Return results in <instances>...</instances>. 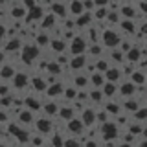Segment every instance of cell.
Here are the masks:
<instances>
[{"label":"cell","instance_id":"1","mask_svg":"<svg viewBox=\"0 0 147 147\" xmlns=\"http://www.w3.org/2000/svg\"><path fill=\"white\" fill-rule=\"evenodd\" d=\"M119 134H121V127L116 123V119L110 118L109 121L101 123L99 125V138L103 142H109V140H119Z\"/></svg>","mask_w":147,"mask_h":147},{"label":"cell","instance_id":"2","mask_svg":"<svg viewBox=\"0 0 147 147\" xmlns=\"http://www.w3.org/2000/svg\"><path fill=\"white\" fill-rule=\"evenodd\" d=\"M42 52L44 50H40L33 40H31V42H26L20 50V63L22 64H33L37 59L42 55Z\"/></svg>","mask_w":147,"mask_h":147},{"label":"cell","instance_id":"3","mask_svg":"<svg viewBox=\"0 0 147 147\" xmlns=\"http://www.w3.org/2000/svg\"><path fill=\"white\" fill-rule=\"evenodd\" d=\"M123 37L119 35V31L116 28H105L103 33H101V44L105 46L107 50H112V48H118V44L121 42Z\"/></svg>","mask_w":147,"mask_h":147},{"label":"cell","instance_id":"4","mask_svg":"<svg viewBox=\"0 0 147 147\" xmlns=\"http://www.w3.org/2000/svg\"><path fill=\"white\" fill-rule=\"evenodd\" d=\"M86 48H88V40L83 35V31H79L70 40V44H68V53L70 55H81V53H86Z\"/></svg>","mask_w":147,"mask_h":147},{"label":"cell","instance_id":"5","mask_svg":"<svg viewBox=\"0 0 147 147\" xmlns=\"http://www.w3.org/2000/svg\"><path fill=\"white\" fill-rule=\"evenodd\" d=\"M53 127H55V123H53V118H48V116H37L35 119V125L33 129L37 132H40V134H46V136H50L53 132Z\"/></svg>","mask_w":147,"mask_h":147},{"label":"cell","instance_id":"6","mask_svg":"<svg viewBox=\"0 0 147 147\" xmlns=\"http://www.w3.org/2000/svg\"><path fill=\"white\" fill-rule=\"evenodd\" d=\"M136 92H138V85H134L129 77H125V79H121L118 83V96L121 99L132 98V96H136Z\"/></svg>","mask_w":147,"mask_h":147},{"label":"cell","instance_id":"7","mask_svg":"<svg viewBox=\"0 0 147 147\" xmlns=\"http://www.w3.org/2000/svg\"><path fill=\"white\" fill-rule=\"evenodd\" d=\"M30 79H31V76H30V74H26L24 70L17 72V74H15V77L11 79V85H13V88H15V92H26V88H30V90H31V86H30Z\"/></svg>","mask_w":147,"mask_h":147},{"label":"cell","instance_id":"8","mask_svg":"<svg viewBox=\"0 0 147 147\" xmlns=\"http://www.w3.org/2000/svg\"><path fill=\"white\" fill-rule=\"evenodd\" d=\"M64 129H66V134H74V136H81V134H85V131H86L85 123H83V119L79 116L68 119V121L64 123Z\"/></svg>","mask_w":147,"mask_h":147},{"label":"cell","instance_id":"9","mask_svg":"<svg viewBox=\"0 0 147 147\" xmlns=\"http://www.w3.org/2000/svg\"><path fill=\"white\" fill-rule=\"evenodd\" d=\"M35 119H37V112H33V110H30V109H22L20 112L17 114V118H15V121L17 123H20L22 127H26V129H30V127H33L35 125Z\"/></svg>","mask_w":147,"mask_h":147},{"label":"cell","instance_id":"10","mask_svg":"<svg viewBox=\"0 0 147 147\" xmlns=\"http://www.w3.org/2000/svg\"><path fill=\"white\" fill-rule=\"evenodd\" d=\"M70 83L76 86V88H79V90H83V88H90V76H88L85 70H83V72H72Z\"/></svg>","mask_w":147,"mask_h":147},{"label":"cell","instance_id":"11","mask_svg":"<svg viewBox=\"0 0 147 147\" xmlns=\"http://www.w3.org/2000/svg\"><path fill=\"white\" fill-rule=\"evenodd\" d=\"M63 94H64V85L59 79V81L52 83V85H48V88H46L42 96L46 99H63Z\"/></svg>","mask_w":147,"mask_h":147},{"label":"cell","instance_id":"12","mask_svg":"<svg viewBox=\"0 0 147 147\" xmlns=\"http://www.w3.org/2000/svg\"><path fill=\"white\" fill-rule=\"evenodd\" d=\"M79 118L83 119V123H85L86 129H92L98 125V121H96V107L94 105H86L85 109H83V112L79 114Z\"/></svg>","mask_w":147,"mask_h":147},{"label":"cell","instance_id":"13","mask_svg":"<svg viewBox=\"0 0 147 147\" xmlns=\"http://www.w3.org/2000/svg\"><path fill=\"white\" fill-rule=\"evenodd\" d=\"M30 86L31 90L37 92V94H44L46 88H48V81H46L44 74H33L30 79Z\"/></svg>","mask_w":147,"mask_h":147},{"label":"cell","instance_id":"14","mask_svg":"<svg viewBox=\"0 0 147 147\" xmlns=\"http://www.w3.org/2000/svg\"><path fill=\"white\" fill-rule=\"evenodd\" d=\"M59 109H61L59 99H46V98H44V103H42V110H40V114H44V116H48V118H57Z\"/></svg>","mask_w":147,"mask_h":147},{"label":"cell","instance_id":"15","mask_svg":"<svg viewBox=\"0 0 147 147\" xmlns=\"http://www.w3.org/2000/svg\"><path fill=\"white\" fill-rule=\"evenodd\" d=\"M48 50H50V52H52L53 55L63 53V52H68V42L63 39L61 35H53V37H52V40H50Z\"/></svg>","mask_w":147,"mask_h":147},{"label":"cell","instance_id":"16","mask_svg":"<svg viewBox=\"0 0 147 147\" xmlns=\"http://www.w3.org/2000/svg\"><path fill=\"white\" fill-rule=\"evenodd\" d=\"M86 63H88V55H86V53L72 55L70 64H68V70H72V72H83L86 68Z\"/></svg>","mask_w":147,"mask_h":147},{"label":"cell","instance_id":"17","mask_svg":"<svg viewBox=\"0 0 147 147\" xmlns=\"http://www.w3.org/2000/svg\"><path fill=\"white\" fill-rule=\"evenodd\" d=\"M7 15L11 20H24V18L28 17V9L22 6V2H11V7H9Z\"/></svg>","mask_w":147,"mask_h":147},{"label":"cell","instance_id":"18","mask_svg":"<svg viewBox=\"0 0 147 147\" xmlns=\"http://www.w3.org/2000/svg\"><path fill=\"white\" fill-rule=\"evenodd\" d=\"M17 66L11 61H6L4 64H0V81H11L17 74Z\"/></svg>","mask_w":147,"mask_h":147},{"label":"cell","instance_id":"19","mask_svg":"<svg viewBox=\"0 0 147 147\" xmlns=\"http://www.w3.org/2000/svg\"><path fill=\"white\" fill-rule=\"evenodd\" d=\"M50 11H52L53 15L59 18V20H63V18L70 17V15H68V4L63 2V0H53V4H52V7H50Z\"/></svg>","mask_w":147,"mask_h":147},{"label":"cell","instance_id":"20","mask_svg":"<svg viewBox=\"0 0 147 147\" xmlns=\"http://www.w3.org/2000/svg\"><path fill=\"white\" fill-rule=\"evenodd\" d=\"M118 28L121 30V33L125 37H132V35H136V31H138V24L132 18H121V22H119Z\"/></svg>","mask_w":147,"mask_h":147},{"label":"cell","instance_id":"21","mask_svg":"<svg viewBox=\"0 0 147 147\" xmlns=\"http://www.w3.org/2000/svg\"><path fill=\"white\" fill-rule=\"evenodd\" d=\"M105 110H107V112L110 114V118H116L118 114H121L123 112V105H121V101H116V98H112V99H107L105 101Z\"/></svg>","mask_w":147,"mask_h":147},{"label":"cell","instance_id":"22","mask_svg":"<svg viewBox=\"0 0 147 147\" xmlns=\"http://www.w3.org/2000/svg\"><path fill=\"white\" fill-rule=\"evenodd\" d=\"M50 40H52V33H50V31H46V30H39L35 33V37H33V42L39 46L40 50L48 48V46H50Z\"/></svg>","mask_w":147,"mask_h":147},{"label":"cell","instance_id":"23","mask_svg":"<svg viewBox=\"0 0 147 147\" xmlns=\"http://www.w3.org/2000/svg\"><path fill=\"white\" fill-rule=\"evenodd\" d=\"M94 24V15H92V11H85L83 15H79V17H76V28L77 30H86L88 26H92Z\"/></svg>","mask_w":147,"mask_h":147},{"label":"cell","instance_id":"24","mask_svg":"<svg viewBox=\"0 0 147 147\" xmlns=\"http://www.w3.org/2000/svg\"><path fill=\"white\" fill-rule=\"evenodd\" d=\"M88 99H90V105H94V107L105 105V101H107L101 88H88Z\"/></svg>","mask_w":147,"mask_h":147},{"label":"cell","instance_id":"25","mask_svg":"<svg viewBox=\"0 0 147 147\" xmlns=\"http://www.w3.org/2000/svg\"><path fill=\"white\" fill-rule=\"evenodd\" d=\"M121 105H123V112L134 114L136 110L142 107V101L138 99L136 96H132V98H125V99H121Z\"/></svg>","mask_w":147,"mask_h":147},{"label":"cell","instance_id":"26","mask_svg":"<svg viewBox=\"0 0 147 147\" xmlns=\"http://www.w3.org/2000/svg\"><path fill=\"white\" fill-rule=\"evenodd\" d=\"M105 79L112 81V83H119L121 79H125V77H123V74H121V70H119L118 64H112V66L105 72Z\"/></svg>","mask_w":147,"mask_h":147},{"label":"cell","instance_id":"27","mask_svg":"<svg viewBox=\"0 0 147 147\" xmlns=\"http://www.w3.org/2000/svg\"><path fill=\"white\" fill-rule=\"evenodd\" d=\"M103 50H105V46L101 42H88L86 55H88V59H99L103 55Z\"/></svg>","mask_w":147,"mask_h":147},{"label":"cell","instance_id":"28","mask_svg":"<svg viewBox=\"0 0 147 147\" xmlns=\"http://www.w3.org/2000/svg\"><path fill=\"white\" fill-rule=\"evenodd\" d=\"M134 85L138 86H145L147 85V70H142V68H136L134 72H132V76L129 77Z\"/></svg>","mask_w":147,"mask_h":147},{"label":"cell","instance_id":"29","mask_svg":"<svg viewBox=\"0 0 147 147\" xmlns=\"http://www.w3.org/2000/svg\"><path fill=\"white\" fill-rule=\"evenodd\" d=\"M83 13H85L83 0H72V2H68V15L70 17H79Z\"/></svg>","mask_w":147,"mask_h":147},{"label":"cell","instance_id":"30","mask_svg":"<svg viewBox=\"0 0 147 147\" xmlns=\"http://www.w3.org/2000/svg\"><path fill=\"white\" fill-rule=\"evenodd\" d=\"M142 57H144V53H142V48H140L138 44H134V46H132V48L125 53V61L132 63V64H136Z\"/></svg>","mask_w":147,"mask_h":147},{"label":"cell","instance_id":"31","mask_svg":"<svg viewBox=\"0 0 147 147\" xmlns=\"http://www.w3.org/2000/svg\"><path fill=\"white\" fill-rule=\"evenodd\" d=\"M107 57L110 59V63H112V64H118V66L125 63V53H123L119 48H112V50H109Z\"/></svg>","mask_w":147,"mask_h":147},{"label":"cell","instance_id":"32","mask_svg":"<svg viewBox=\"0 0 147 147\" xmlns=\"http://www.w3.org/2000/svg\"><path fill=\"white\" fill-rule=\"evenodd\" d=\"M103 94L107 99H112V98H119L118 96V83H112V81H105L103 85Z\"/></svg>","mask_w":147,"mask_h":147},{"label":"cell","instance_id":"33","mask_svg":"<svg viewBox=\"0 0 147 147\" xmlns=\"http://www.w3.org/2000/svg\"><path fill=\"white\" fill-rule=\"evenodd\" d=\"M119 15L123 18H134L136 15H142V13L138 11L132 4H121V6H119Z\"/></svg>","mask_w":147,"mask_h":147},{"label":"cell","instance_id":"34","mask_svg":"<svg viewBox=\"0 0 147 147\" xmlns=\"http://www.w3.org/2000/svg\"><path fill=\"white\" fill-rule=\"evenodd\" d=\"M105 74L103 72H94L90 74V88H103L105 85Z\"/></svg>","mask_w":147,"mask_h":147},{"label":"cell","instance_id":"35","mask_svg":"<svg viewBox=\"0 0 147 147\" xmlns=\"http://www.w3.org/2000/svg\"><path fill=\"white\" fill-rule=\"evenodd\" d=\"M77 94H79V88H76V86L72 85H66L64 86V94H63V99L64 101H70V103H74V101L77 99Z\"/></svg>","mask_w":147,"mask_h":147},{"label":"cell","instance_id":"36","mask_svg":"<svg viewBox=\"0 0 147 147\" xmlns=\"http://www.w3.org/2000/svg\"><path fill=\"white\" fill-rule=\"evenodd\" d=\"M109 7H96L94 11H92V15H94V22H98V24H103V22H107V17H109Z\"/></svg>","mask_w":147,"mask_h":147},{"label":"cell","instance_id":"37","mask_svg":"<svg viewBox=\"0 0 147 147\" xmlns=\"http://www.w3.org/2000/svg\"><path fill=\"white\" fill-rule=\"evenodd\" d=\"M121 15H119V11H109V17H107V24L109 28H118L119 26V22H121Z\"/></svg>","mask_w":147,"mask_h":147},{"label":"cell","instance_id":"38","mask_svg":"<svg viewBox=\"0 0 147 147\" xmlns=\"http://www.w3.org/2000/svg\"><path fill=\"white\" fill-rule=\"evenodd\" d=\"M63 147H83L79 136H74V134H66L64 138V145Z\"/></svg>","mask_w":147,"mask_h":147},{"label":"cell","instance_id":"39","mask_svg":"<svg viewBox=\"0 0 147 147\" xmlns=\"http://www.w3.org/2000/svg\"><path fill=\"white\" fill-rule=\"evenodd\" d=\"M132 121H140V123H145L147 121V107H140L132 114Z\"/></svg>","mask_w":147,"mask_h":147},{"label":"cell","instance_id":"40","mask_svg":"<svg viewBox=\"0 0 147 147\" xmlns=\"http://www.w3.org/2000/svg\"><path fill=\"white\" fill-rule=\"evenodd\" d=\"M70 59H72V55L68 53V52H63V53H57V55H55V61L61 64V66H64V68H68Z\"/></svg>","mask_w":147,"mask_h":147},{"label":"cell","instance_id":"41","mask_svg":"<svg viewBox=\"0 0 147 147\" xmlns=\"http://www.w3.org/2000/svg\"><path fill=\"white\" fill-rule=\"evenodd\" d=\"M13 94V85L11 81H0V98Z\"/></svg>","mask_w":147,"mask_h":147},{"label":"cell","instance_id":"42","mask_svg":"<svg viewBox=\"0 0 147 147\" xmlns=\"http://www.w3.org/2000/svg\"><path fill=\"white\" fill-rule=\"evenodd\" d=\"M132 46H134V40H132V39H129V37H123V39H121V42L118 44V48L121 50L123 53H127L129 50L132 48Z\"/></svg>","mask_w":147,"mask_h":147},{"label":"cell","instance_id":"43","mask_svg":"<svg viewBox=\"0 0 147 147\" xmlns=\"http://www.w3.org/2000/svg\"><path fill=\"white\" fill-rule=\"evenodd\" d=\"M22 6L30 11V9H33L35 6H39V2H37V0H22Z\"/></svg>","mask_w":147,"mask_h":147},{"label":"cell","instance_id":"44","mask_svg":"<svg viewBox=\"0 0 147 147\" xmlns=\"http://www.w3.org/2000/svg\"><path fill=\"white\" fill-rule=\"evenodd\" d=\"M4 39H7V26L4 24V22H0V42H2Z\"/></svg>","mask_w":147,"mask_h":147},{"label":"cell","instance_id":"45","mask_svg":"<svg viewBox=\"0 0 147 147\" xmlns=\"http://www.w3.org/2000/svg\"><path fill=\"white\" fill-rule=\"evenodd\" d=\"M138 9L142 15H147V0H138Z\"/></svg>","mask_w":147,"mask_h":147},{"label":"cell","instance_id":"46","mask_svg":"<svg viewBox=\"0 0 147 147\" xmlns=\"http://www.w3.org/2000/svg\"><path fill=\"white\" fill-rule=\"evenodd\" d=\"M138 31H140L142 35H145V37H147V20H144L142 24H138Z\"/></svg>","mask_w":147,"mask_h":147},{"label":"cell","instance_id":"47","mask_svg":"<svg viewBox=\"0 0 147 147\" xmlns=\"http://www.w3.org/2000/svg\"><path fill=\"white\" fill-rule=\"evenodd\" d=\"M134 147H147V138H142V140H138Z\"/></svg>","mask_w":147,"mask_h":147},{"label":"cell","instance_id":"48","mask_svg":"<svg viewBox=\"0 0 147 147\" xmlns=\"http://www.w3.org/2000/svg\"><path fill=\"white\" fill-rule=\"evenodd\" d=\"M116 147H134V144H129V142H123V140H119Z\"/></svg>","mask_w":147,"mask_h":147},{"label":"cell","instance_id":"49","mask_svg":"<svg viewBox=\"0 0 147 147\" xmlns=\"http://www.w3.org/2000/svg\"><path fill=\"white\" fill-rule=\"evenodd\" d=\"M4 4H6V0H0V6H4Z\"/></svg>","mask_w":147,"mask_h":147},{"label":"cell","instance_id":"50","mask_svg":"<svg viewBox=\"0 0 147 147\" xmlns=\"http://www.w3.org/2000/svg\"><path fill=\"white\" fill-rule=\"evenodd\" d=\"M11 2H22V0H11Z\"/></svg>","mask_w":147,"mask_h":147},{"label":"cell","instance_id":"51","mask_svg":"<svg viewBox=\"0 0 147 147\" xmlns=\"http://www.w3.org/2000/svg\"><path fill=\"white\" fill-rule=\"evenodd\" d=\"M63 2H66V4H68V2H72V0H63Z\"/></svg>","mask_w":147,"mask_h":147},{"label":"cell","instance_id":"52","mask_svg":"<svg viewBox=\"0 0 147 147\" xmlns=\"http://www.w3.org/2000/svg\"><path fill=\"white\" fill-rule=\"evenodd\" d=\"M145 86H147V85H145Z\"/></svg>","mask_w":147,"mask_h":147}]
</instances>
